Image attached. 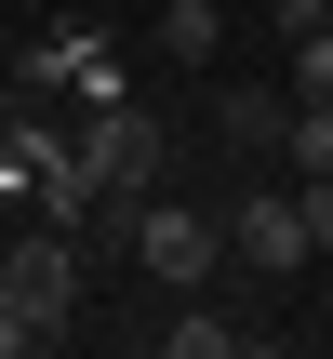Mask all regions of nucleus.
<instances>
[{"instance_id": "3", "label": "nucleus", "mask_w": 333, "mask_h": 359, "mask_svg": "<svg viewBox=\"0 0 333 359\" xmlns=\"http://www.w3.org/2000/svg\"><path fill=\"white\" fill-rule=\"evenodd\" d=\"M133 266L160 280V293H200L214 266H227V213H187V200H133Z\"/></svg>"}, {"instance_id": "4", "label": "nucleus", "mask_w": 333, "mask_h": 359, "mask_svg": "<svg viewBox=\"0 0 333 359\" xmlns=\"http://www.w3.org/2000/svg\"><path fill=\"white\" fill-rule=\"evenodd\" d=\"M320 253V226H307V200H280V187H254V200H227V266H254V280H294Z\"/></svg>"}, {"instance_id": "8", "label": "nucleus", "mask_w": 333, "mask_h": 359, "mask_svg": "<svg viewBox=\"0 0 333 359\" xmlns=\"http://www.w3.org/2000/svg\"><path fill=\"white\" fill-rule=\"evenodd\" d=\"M160 53L174 67H214V0H160Z\"/></svg>"}, {"instance_id": "12", "label": "nucleus", "mask_w": 333, "mask_h": 359, "mask_svg": "<svg viewBox=\"0 0 333 359\" xmlns=\"http://www.w3.org/2000/svg\"><path fill=\"white\" fill-rule=\"evenodd\" d=\"M307 226H320V253H333V173H307Z\"/></svg>"}, {"instance_id": "10", "label": "nucleus", "mask_w": 333, "mask_h": 359, "mask_svg": "<svg viewBox=\"0 0 333 359\" xmlns=\"http://www.w3.org/2000/svg\"><path fill=\"white\" fill-rule=\"evenodd\" d=\"M294 93H333V13L307 27V40H294Z\"/></svg>"}, {"instance_id": "13", "label": "nucleus", "mask_w": 333, "mask_h": 359, "mask_svg": "<svg viewBox=\"0 0 333 359\" xmlns=\"http://www.w3.org/2000/svg\"><path fill=\"white\" fill-rule=\"evenodd\" d=\"M13 346H40V333H27V320H13V306H0V359H13Z\"/></svg>"}, {"instance_id": "2", "label": "nucleus", "mask_w": 333, "mask_h": 359, "mask_svg": "<svg viewBox=\"0 0 333 359\" xmlns=\"http://www.w3.org/2000/svg\"><path fill=\"white\" fill-rule=\"evenodd\" d=\"M80 160H93V187H107V200H147V187L174 173V120L120 93V107H93V120H80Z\"/></svg>"}, {"instance_id": "1", "label": "nucleus", "mask_w": 333, "mask_h": 359, "mask_svg": "<svg viewBox=\"0 0 333 359\" xmlns=\"http://www.w3.org/2000/svg\"><path fill=\"white\" fill-rule=\"evenodd\" d=\"M0 306L53 346V333H67V306H80V226H53V213H40L27 240H0Z\"/></svg>"}, {"instance_id": "9", "label": "nucleus", "mask_w": 333, "mask_h": 359, "mask_svg": "<svg viewBox=\"0 0 333 359\" xmlns=\"http://www.w3.org/2000/svg\"><path fill=\"white\" fill-rule=\"evenodd\" d=\"M294 160L333 173V93H294Z\"/></svg>"}, {"instance_id": "6", "label": "nucleus", "mask_w": 333, "mask_h": 359, "mask_svg": "<svg viewBox=\"0 0 333 359\" xmlns=\"http://www.w3.org/2000/svg\"><path fill=\"white\" fill-rule=\"evenodd\" d=\"M214 133H227V160H294V93L227 80V93H214Z\"/></svg>"}, {"instance_id": "7", "label": "nucleus", "mask_w": 333, "mask_h": 359, "mask_svg": "<svg viewBox=\"0 0 333 359\" xmlns=\"http://www.w3.org/2000/svg\"><path fill=\"white\" fill-rule=\"evenodd\" d=\"M160 346H174V359H240L254 333H240V320H214V306H187V320H160Z\"/></svg>"}, {"instance_id": "11", "label": "nucleus", "mask_w": 333, "mask_h": 359, "mask_svg": "<svg viewBox=\"0 0 333 359\" xmlns=\"http://www.w3.org/2000/svg\"><path fill=\"white\" fill-rule=\"evenodd\" d=\"M267 13H280V40H307V27H320L333 0H267Z\"/></svg>"}, {"instance_id": "5", "label": "nucleus", "mask_w": 333, "mask_h": 359, "mask_svg": "<svg viewBox=\"0 0 333 359\" xmlns=\"http://www.w3.org/2000/svg\"><path fill=\"white\" fill-rule=\"evenodd\" d=\"M27 80H53V93H80V107H120L133 80H120V53L93 40V27H53L40 53H27Z\"/></svg>"}]
</instances>
